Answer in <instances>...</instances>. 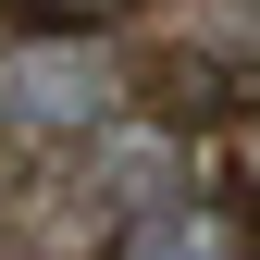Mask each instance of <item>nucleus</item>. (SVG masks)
Wrapping results in <instances>:
<instances>
[{
    "label": "nucleus",
    "mask_w": 260,
    "mask_h": 260,
    "mask_svg": "<svg viewBox=\"0 0 260 260\" xmlns=\"http://www.w3.org/2000/svg\"><path fill=\"white\" fill-rule=\"evenodd\" d=\"M112 100H124V75L75 38V25H38L25 50H0V112L13 124H50L62 137V124H112Z\"/></svg>",
    "instance_id": "1"
},
{
    "label": "nucleus",
    "mask_w": 260,
    "mask_h": 260,
    "mask_svg": "<svg viewBox=\"0 0 260 260\" xmlns=\"http://www.w3.org/2000/svg\"><path fill=\"white\" fill-rule=\"evenodd\" d=\"M112 260H248V211H223V199H137Z\"/></svg>",
    "instance_id": "2"
},
{
    "label": "nucleus",
    "mask_w": 260,
    "mask_h": 260,
    "mask_svg": "<svg viewBox=\"0 0 260 260\" xmlns=\"http://www.w3.org/2000/svg\"><path fill=\"white\" fill-rule=\"evenodd\" d=\"M13 13H25V25H75V38H87V25H124V13H149V0H13Z\"/></svg>",
    "instance_id": "3"
},
{
    "label": "nucleus",
    "mask_w": 260,
    "mask_h": 260,
    "mask_svg": "<svg viewBox=\"0 0 260 260\" xmlns=\"http://www.w3.org/2000/svg\"><path fill=\"white\" fill-rule=\"evenodd\" d=\"M248 38H260V0H248Z\"/></svg>",
    "instance_id": "4"
},
{
    "label": "nucleus",
    "mask_w": 260,
    "mask_h": 260,
    "mask_svg": "<svg viewBox=\"0 0 260 260\" xmlns=\"http://www.w3.org/2000/svg\"><path fill=\"white\" fill-rule=\"evenodd\" d=\"M248 161H260V137H248Z\"/></svg>",
    "instance_id": "5"
}]
</instances>
